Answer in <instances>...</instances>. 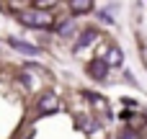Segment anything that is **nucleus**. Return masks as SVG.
<instances>
[{"label":"nucleus","instance_id":"1","mask_svg":"<svg viewBox=\"0 0 147 139\" xmlns=\"http://www.w3.org/2000/svg\"><path fill=\"white\" fill-rule=\"evenodd\" d=\"M21 23L23 26H31V28H52V15L49 13H44V10H23L21 13Z\"/></svg>","mask_w":147,"mask_h":139},{"label":"nucleus","instance_id":"2","mask_svg":"<svg viewBox=\"0 0 147 139\" xmlns=\"http://www.w3.org/2000/svg\"><path fill=\"white\" fill-rule=\"evenodd\" d=\"M88 72H90V77L103 80V77L109 75V64H106V59H93V62L88 64Z\"/></svg>","mask_w":147,"mask_h":139},{"label":"nucleus","instance_id":"3","mask_svg":"<svg viewBox=\"0 0 147 139\" xmlns=\"http://www.w3.org/2000/svg\"><path fill=\"white\" fill-rule=\"evenodd\" d=\"M8 44H10L13 49H18V52L28 54V57H36V54L41 52L39 46H34V44H26V41H21V39H8Z\"/></svg>","mask_w":147,"mask_h":139},{"label":"nucleus","instance_id":"4","mask_svg":"<svg viewBox=\"0 0 147 139\" xmlns=\"http://www.w3.org/2000/svg\"><path fill=\"white\" fill-rule=\"evenodd\" d=\"M57 108H59V103H57L54 95H41V101H39V111L41 113H54Z\"/></svg>","mask_w":147,"mask_h":139},{"label":"nucleus","instance_id":"5","mask_svg":"<svg viewBox=\"0 0 147 139\" xmlns=\"http://www.w3.org/2000/svg\"><path fill=\"white\" fill-rule=\"evenodd\" d=\"M121 62H124L121 49H119V46H111V49H109V57H106V64H109V67H119Z\"/></svg>","mask_w":147,"mask_h":139},{"label":"nucleus","instance_id":"6","mask_svg":"<svg viewBox=\"0 0 147 139\" xmlns=\"http://www.w3.org/2000/svg\"><path fill=\"white\" fill-rule=\"evenodd\" d=\"M70 10H72V13H78V15H83V13H90V10H93V3L72 0V3H70Z\"/></svg>","mask_w":147,"mask_h":139},{"label":"nucleus","instance_id":"7","mask_svg":"<svg viewBox=\"0 0 147 139\" xmlns=\"http://www.w3.org/2000/svg\"><path fill=\"white\" fill-rule=\"evenodd\" d=\"M93 36H96V31H83V34H80V41H78V46H75V49L85 46V44H88V41H90Z\"/></svg>","mask_w":147,"mask_h":139},{"label":"nucleus","instance_id":"8","mask_svg":"<svg viewBox=\"0 0 147 139\" xmlns=\"http://www.w3.org/2000/svg\"><path fill=\"white\" fill-rule=\"evenodd\" d=\"M119 139H140V137L134 134V129H124V132H121V137H119Z\"/></svg>","mask_w":147,"mask_h":139}]
</instances>
